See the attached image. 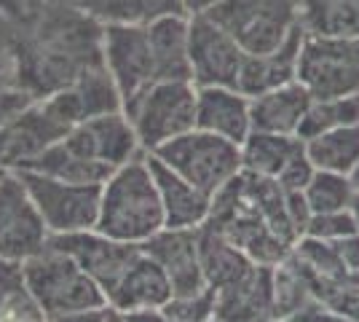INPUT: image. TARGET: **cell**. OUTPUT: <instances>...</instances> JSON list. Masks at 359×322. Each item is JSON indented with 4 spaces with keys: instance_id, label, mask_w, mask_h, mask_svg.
I'll return each mask as SVG.
<instances>
[{
    "instance_id": "39",
    "label": "cell",
    "mask_w": 359,
    "mask_h": 322,
    "mask_svg": "<svg viewBox=\"0 0 359 322\" xmlns=\"http://www.w3.org/2000/svg\"><path fill=\"white\" fill-rule=\"evenodd\" d=\"M161 14H185V6L182 0H148V19Z\"/></svg>"
},
{
    "instance_id": "18",
    "label": "cell",
    "mask_w": 359,
    "mask_h": 322,
    "mask_svg": "<svg viewBox=\"0 0 359 322\" xmlns=\"http://www.w3.org/2000/svg\"><path fill=\"white\" fill-rule=\"evenodd\" d=\"M156 81H191L188 14H161L145 22Z\"/></svg>"
},
{
    "instance_id": "21",
    "label": "cell",
    "mask_w": 359,
    "mask_h": 322,
    "mask_svg": "<svg viewBox=\"0 0 359 322\" xmlns=\"http://www.w3.org/2000/svg\"><path fill=\"white\" fill-rule=\"evenodd\" d=\"M198 261H201L204 282L215 290H223L228 285L239 282L241 276L250 274L252 266H257L233 242H228L220 231L207 223L198 229Z\"/></svg>"
},
{
    "instance_id": "11",
    "label": "cell",
    "mask_w": 359,
    "mask_h": 322,
    "mask_svg": "<svg viewBox=\"0 0 359 322\" xmlns=\"http://www.w3.org/2000/svg\"><path fill=\"white\" fill-rule=\"evenodd\" d=\"M62 142L81 159L102 164L107 169H118L126 161L145 154L140 148V140H137L129 119L123 116V110L75 123Z\"/></svg>"
},
{
    "instance_id": "30",
    "label": "cell",
    "mask_w": 359,
    "mask_h": 322,
    "mask_svg": "<svg viewBox=\"0 0 359 322\" xmlns=\"http://www.w3.org/2000/svg\"><path fill=\"white\" fill-rule=\"evenodd\" d=\"M316 301L327 304L348 322H359V271H346L316 288Z\"/></svg>"
},
{
    "instance_id": "42",
    "label": "cell",
    "mask_w": 359,
    "mask_h": 322,
    "mask_svg": "<svg viewBox=\"0 0 359 322\" xmlns=\"http://www.w3.org/2000/svg\"><path fill=\"white\" fill-rule=\"evenodd\" d=\"M348 210H351V215H354V223H357V231H359V194L354 196V201H351Z\"/></svg>"
},
{
    "instance_id": "40",
    "label": "cell",
    "mask_w": 359,
    "mask_h": 322,
    "mask_svg": "<svg viewBox=\"0 0 359 322\" xmlns=\"http://www.w3.org/2000/svg\"><path fill=\"white\" fill-rule=\"evenodd\" d=\"M126 317V314H123ZM129 322H177V320H172L169 314H164L161 309H150V311H140V314H129L126 317Z\"/></svg>"
},
{
    "instance_id": "19",
    "label": "cell",
    "mask_w": 359,
    "mask_h": 322,
    "mask_svg": "<svg viewBox=\"0 0 359 322\" xmlns=\"http://www.w3.org/2000/svg\"><path fill=\"white\" fill-rule=\"evenodd\" d=\"M303 35H306V30L298 27L279 48L266 51V54H247L236 89L247 97H257V94L271 92V89H279L285 83H292L295 73H298V54Z\"/></svg>"
},
{
    "instance_id": "16",
    "label": "cell",
    "mask_w": 359,
    "mask_h": 322,
    "mask_svg": "<svg viewBox=\"0 0 359 322\" xmlns=\"http://www.w3.org/2000/svg\"><path fill=\"white\" fill-rule=\"evenodd\" d=\"M196 129L241 145L252 132L250 97L231 86H196Z\"/></svg>"
},
{
    "instance_id": "43",
    "label": "cell",
    "mask_w": 359,
    "mask_h": 322,
    "mask_svg": "<svg viewBox=\"0 0 359 322\" xmlns=\"http://www.w3.org/2000/svg\"><path fill=\"white\" fill-rule=\"evenodd\" d=\"M348 180H351V185H354V191L359 194V161H357V167L351 169V175H348Z\"/></svg>"
},
{
    "instance_id": "24",
    "label": "cell",
    "mask_w": 359,
    "mask_h": 322,
    "mask_svg": "<svg viewBox=\"0 0 359 322\" xmlns=\"http://www.w3.org/2000/svg\"><path fill=\"white\" fill-rule=\"evenodd\" d=\"M16 169H30V172H41L48 177H57V180H67V183H91V185H102L107 180V175L113 169L102 167V164H94L86 161L78 154H73L65 142H54L48 145L46 151H41L38 156H32L30 161H25L22 167Z\"/></svg>"
},
{
    "instance_id": "25",
    "label": "cell",
    "mask_w": 359,
    "mask_h": 322,
    "mask_svg": "<svg viewBox=\"0 0 359 322\" xmlns=\"http://www.w3.org/2000/svg\"><path fill=\"white\" fill-rule=\"evenodd\" d=\"M306 35H359V0H300Z\"/></svg>"
},
{
    "instance_id": "41",
    "label": "cell",
    "mask_w": 359,
    "mask_h": 322,
    "mask_svg": "<svg viewBox=\"0 0 359 322\" xmlns=\"http://www.w3.org/2000/svg\"><path fill=\"white\" fill-rule=\"evenodd\" d=\"M223 0H182V6H185V14H207L210 8L215 6H220Z\"/></svg>"
},
{
    "instance_id": "33",
    "label": "cell",
    "mask_w": 359,
    "mask_h": 322,
    "mask_svg": "<svg viewBox=\"0 0 359 322\" xmlns=\"http://www.w3.org/2000/svg\"><path fill=\"white\" fill-rule=\"evenodd\" d=\"M81 8L97 14L107 22H145L148 0H78Z\"/></svg>"
},
{
    "instance_id": "28",
    "label": "cell",
    "mask_w": 359,
    "mask_h": 322,
    "mask_svg": "<svg viewBox=\"0 0 359 322\" xmlns=\"http://www.w3.org/2000/svg\"><path fill=\"white\" fill-rule=\"evenodd\" d=\"M309 301H314L311 279L287 255L285 261L273 266V311H276V317L287 320L295 311H300Z\"/></svg>"
},
{
    "instance_id": "46",
    "label": "cell",
    "mask_w": 359,
    "mask_h": 322,
    "mask_svg": "<svg viewBox=\"0 0 359 322\" xmlns=\"http://www.w3.org/2000/svg\"><path fill=\"white\" fill-rule=\"evenodd\" d=\"M207 322H223V320H220V317H217V314H215V317H212V320H207Z\"/></svg>"
},
{
    "instance_id": "22",
    "label": "cell",
    "mask_w": 359,
    "mask_h": 322,
    "mask_svg": "<svg viewBox=\"0 0 359 322\" xmlns=\"http://www.w3.org/2000/svg\"><path fill=\"white\" fill-rule=\"evenodd\" d=\"M303 148L298 135H271V132H250L239 145L241 151V172L255 177L276 180L290 159Z\"/></svg>"
},
{
    "instance_id": "1",
    "label": "cell",
    "mask_w": 359,
    "mask_h": 322,
    "mask_svg": "<svg viewBox=\"0 0 359 322\" xmlns=\"http://www.w3.org/2000/svg\"><path fill=\"white\" fill-rule=\"evenodd\" d=\"M164 226V207L145 154L113 169L100 191V215L94 229L118 242L145 245Z\"/></svg>"
},
{
    "instance_id": "38",
    "label": "cell",
    "mask_w": 359,
    "mask_h": 322,
    "mask_svg": "<svg viewBox=\"0 0 359 322\" xmlns=\"http://www.w3.org/2000/svg\"><path fill=\"white\" fill-rule=\"evenodd\" d=\"M113 309L97 307V309H81V311H65L57 317H48L46 322H110Z\"/></svg>"
},
{
    "instance_id": "12",
    "label": "cell",
    "mask_w": 359,
    "mask_h": 322,
    "mask_svg": "<svg viewBox=\"0 0 359 322\" xmlns=\"http://www.w3.org/2000/svg\"><path fill=\"white\" fill-rule=\"evenodd\" d=\"M48 245H54L57 250L67 253L105 290V295L121 279V274L132 266V261L140 255V250H142L140 245L110 239V236L100 234L97 229L75 231V234H51Z\"/></svg>"
},
{
    "instance_id": "26",
    "label": "cell",
    "mask_w": 359,
    "mask_h": 322,
    "mask_svg": "<svg viewBox=\"0 0 359 322\" xmlns=\"http://www.w3.org/2000/svg\"><path fill=\"white\" fill-rule=\"evenodd\" d=\"M0 320L41 322L46 320L25 274V263L0 258Z\"/></svg>"
},
{
    "instance_id": "17",
    "label": "cell",
    "mask_w": 359,
    "mask_h": 322,
    "mask_svg": "<svg viewBox=\"0 0 359 322\" xmlns=\"http://www.w3.org/2000/svg\"><path fill=\"white\" fill-rule=\"evenodd\" d=\"M217 317L223 322H271L273 311V266H252L239 282L217 290Z\"/></svg>"
},
{
    "instance_id": "20",
    "label": "cell",
    "mask_w": 359,
    "mask_h": 322,
    "mask_svg": "<svg viewBox=\"0 0 359 322\" xmlns=\"http://www.w3.org/2000/svg\"><path fill=\"white\" fill-rule=\"evenodd\" d=\"M311 94L298 81L285 83L257 97H250V121L252 132H271V135H298L300 121L311 105Z\"/></svg>"
},
{
    "instance_id": "32",
    "label": "cell",
    "mask_w": 359,
    "mask_h": 322,
    "mask_svg": "<svg viewBox=\"0 0 359 322\" xmlns=\"http://www.w3.org/2000/svg\"><path fill=\"white\" fill-rule=\"evenodd\" d=\"M354 231H357V223H354L351 210H338V213L311 215L306 229H303V236H314L322 242H338V239H344Z\"/></svg>"
},
{
    "instance_id": "10",
    "label": "cell",
    "mask_w": 359,
    "mask_h": 322,
    "mask_svg": "<svg viewBox=\"0 0 359 322\" xmlns=\"http://www.w3.org/2000/svg\"><path fill=\"white\" fill-rule=\"evenodd\" d=\"M48 229L16 169H0V258L27 261L48 242Z\"/></svg>"
},
{
    "instance_id": "14",
    "label": "cell",
    "mask_w": 359,
    "mask_h": 322,
    "mask_svg": "<svg viewBox=\"0 0 359 322\" xmlns=\"http://www.w3.org/2000/svg\"><path fill=\"white\" fill-rule=\"evenodd\" d=\"M172 298V282L166 271L140 250L132 266L121 274V279L107 290V307L118 314H140L150 309H164Z\"/></svg>"
},
{
    "instance_id": "27",
    "label": "cell",
    "mask_w": 359,
    "mask_h": 322,
    "mask_svg": "<svg viewBox=\"0 0 359 322\" xmlns=\"http://www.w3.org/2000/svg\"><path fill=\"white\" fill-rule=\"evenodd\" d=\"M348 123H359V94L354 97H322L311 100V105L306 110L303 121H300L298 137L309 140L314 135L330 132V129H341Z\"/></svg>"
},
{
    "instance_id": "37",
    "label": "cell",
    "mask_w": 359,
    "mask_h": 322,
    "mask_svg": "<svg viewBox=\"0 0 359 322\" xmlns=\"http://www.w3.org/2000/svg\"><path fill=\"white\" fill-rule=\"evenodd\" d=\"M330 245L335 247V255L344 263L346 271H359V231L348 234L338 242H330Z\"/></svg>"
},
{
    "instance_id": "4",
    "label": "cell",
    "mask_w": 359,
    "mask_h": 322,
    "mask_svg": "<svg viewBox=\"0 0 359 322\" xmlns=\"http://www.w3.org/2000/svg\"><path fill=\"white\" fill-rule=\"evenodd\" d=\"M153 156L210 196H215L241 172L239 145L204 129H191L169 140L161 148H156Z\"/></svg>"
},
{
    "instance_id": "3",
    "label": "cell",
    "mask_w": 359,
    "mask_h": 322,
    "mask_svg": "<svg viewBox=\"0 0 359 322\" xmlns=\"http://www.w3.org/2000/svg\"><path fill=\"white\" fill-rule=\"evenodd\" d=\"M25 274L46 320L65 311L107 307L105 290L67 253L48 242L25 261Z\"/></svg>"
},
{
    "instance_id": "6",
    "label": "cell",
    "mask_w": 359,
    "mask_h": 322,
    "mask_svg": "<svg viewBox=\"0 0 359 322\" xmlns=\"http://www.w3.org/2000/svg\"><path fill=\"white\" fill-rule=\"evenodd\" d=\"M295 81L314 100L359 94V35H303Z\"/></svg>"
},
{
    "instance_id": "5",
    "label": "cell",
    "mask_w": 359,
    "mask_h": 322,
    "mask_svg": "<svg viewBox=\"0 0 359 322\" xmlns=\"http://www.w3.org/2000/svg\"><path fill=\"white\" fill-rule=\"evenodd\" d=\"M247 54H266L300 27V0H223L207 11Z\"/></svg>"
},
{
    "instance_id": "44",
    "label": "cell",
    "mask_w": 359,
    "mask_h": 322,
    "mask_svg": "<svg viewBox=\"0 0 359 322\" xmlns=\"http://www.w3.org/2000/svg\"><path fill=\"white\" fill-rule=\"evenodd\" d=\"M110 322H129V320H126L123 314H118V311H113V314H110Z\"/></svg>"
},
{
    "instance_id": "45",
    "label": "cell",
    "mask_w": 359,
    "mask_h": 322,
    "mask_svg": "<svg viewBox=\"0 0 359 322\" xmlns=\"http://www.w3.org/2000/svg\"><path fill=\"white\" fill-rule=\"evenodd\" d=\"M271 322H290V320H285V317H273Z\"/></svg>"
},
{
    "instance_id": "34",
    "label": "cell",
    "mask_w": 359,
    "mask_h": 322,
    "mask_svg": "<svg viewBox=\"0 0 359 322\" xmlns=\"http://www.w3.org/2000/svg\"><path fill=\"white\" fill-rule=\"evenodd\" d=\"M314 164L309 161V156H306V148H300L298 154L290 159V164L282 169V175L276 177V183L279 188L285 191V194H295V191H303L309 180L314 177Z\"/></svg>"
},
{
    "instance_id": "47",
    "label": "cell",
    "mask_w": 359,
    "mask_h": 322,
    "mask_svg": "<svg viewBox=\"0 0 359 322\" xmlns=\"http://www.w3.org/2000/svg\"><path fill=\"white\" fill-rule=\"evenodd\" d=\"M41 322H46V320H41Z\"/></svg>"
},
{
    "instance_id": "13",
    "label": "cell",
    "mask_w": 359,
    "mask_h": 322,
    "mask_svg": "<svg viewBox=\"0 0 359 322\" xmlns=\"http://www.w3.org/2000/svg\"><path fill=\"white\" fill-rule=\"evenodd\" d=\"M140 247L166 271L172 295L194 293L207 285L198 261V229H161Z\"/></svg>"
},
{
    "instance_id": "15",
    "label": "cell",
    "mask_w": 359,
    "mask_h": 322,
    "mask_svg": "<svg viewBox=\"0 0 359 322\" xmlns=\"http://www.w3.org/2000/svg\"><path fill=\"white\" fill-rule=\"evenodd\" d=\"M150 175L156 180L161 207H164V229H201L210 220L212 196L201 188L191 185L185 177H180L175 169H169L164 161H158L153 154H145Z\"/></svg>"
},
{
    "instance_id": "35",
    "label": "cell",
    "mask_w": 359,
    "mask_h": 322,
    "mask_svg": "<svg viewBox=\"0 0 359 322\" xmlns=\"http://www.w3.org/2000/svg\"><path fill=\"white\" fill-rule=\"evenodd\" d=\"M38 97H32V92L27 89H8V86H0V129L6 123H11L25 110L27 105H32Z\"/></svg>"
},
{
    "instance_id": "48",
    "label": "cell",
    "mask_w": 359,
    "mask_h": 322,
    "mask_svg": "<svg viewBox=\"0 0 359 322\" xmlns=\"http://www.w3.org/2000/svg\"><path fill=\"white\" fill-rule=\"evenodd\" d=\"M0 322H3V320H0Z\"/></svg>"
},
{
    "instance_id": "8",
    "label": "cell",
    "mask_w": 359,
    "mask_h": 322,
    "mask_svg": "<svg viewBox=\"0 0 359 322\" xmlns=\"http://www.w3.org/2000/svg\"><path fill=\"white\" fill-rule=\"evenodd\" d=\"M188 57L196 86H239L247 51L212 16H188Z\"/></svg>"
},
{
    "instance_id": "31",
    "label": "cell",
    "mask_w": 359,
    "mask_h": 322,
    "mask_svg": "<svg viewBox=\"0 0 359 322\" xmlns=\"http://www.w3.org/2000/svg\"><path fill=\"white\" fill-rule=\"evenodd\" d=\"M161 311L177 322H207L217 311V290L204 285L194 293H175Z\"/></svg>"
},
{
    "instance_id": "9",
    "label": "cell",
    "mask_w": 359,
    "mask_h": 322,
    "mask_svg": "<svg viewBox=\"0 0 359 322\" xmlns=\"http://www.w3.org/2000/svg\"><path fill=\"white\" fill-rule=\"evenodd\" d=\"M100 54L118 86L121 102H129L156 81L145 22H107L100 32Z\"/></svg>"
},
{
    "instance_id": "36",
    "label": "cell",
    "mask_w": 359,
    "mask_h": 322,
    "mask_svg": "<svg viewBox=\"0 0 359 322\" xmlns=\"http://www.w3.org/2000/svg\"><path fill=\"white\" fill-rule=\"evenodd\" d=\"M287 320L290 322H348L346 317L335 314L327 304H322V301H316V298L314 301H309L300 311H295V314L287 317Z\"/></svg>"
},
{
    "instance_id": "7",
    "label": "cell",
    "mask_w": 359,
    "mask_h": 322,
    "mask_svg": "<svg viewBox=\"0 0 359 322\" xmlns=\"http://www.w3.org/2000/svg\"><path fill=\"white\" fill-rule=\"evenodd\" d=\"M16 172L27 185L48 234H75L97 226L102 185L67 183L30 169H16Z\"/></svg>"
},
{
    "instance_id": "29",
    "label": "cell",
    "mask_w": 359,
    "mask_h": 322,
    "mask_svg": "<svg viewBox=\"0 0 359 322\" xmlns=\"http://www.w3.org/2000/svg\"><path fill=\"white\" fill-rule=\"evenodd\" d=\"M303 196H306V204H309L311 215L338 213V210H348L351 207L357 191H354V185L348 180V175L316 169L314 177L303 188Z\"/></svg>"
},
{
    "instance_id": "23",
    "label": "cell",
    "mask_w": 359,
    "mask_h": 322,
    "mask_svg": "<svg viewBox=\"0 0 359 322\" xmlns=\"http://www.w3.org/2000/svg\"><path fill=\"white\" fill-rule=\"evenodd\" d=\"M303 148L314 169L351 175L359 161V123H348L341 129H330L322 135L303 140Z\"/></svg>"
},
{
    "instance_id": "2",
    "label": "cell",
    "mask_w": 359,
    "mask_h": 322,
    "mask_svg": "<svg viewBox=\"0 0 359 322\" xmlns=\"http://www.w3.org/2000/svg\"><path fill=\"white\" fill-rule=\"evenodd\" d=\"M121 110L132 123L140 148L153 154L164 142L196 129V83L153 81L148 89L123 102Z\"/></svg>"
}]
</instances>
